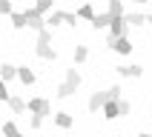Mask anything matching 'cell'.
Returning a JSON list of instances; mask_svg holds the SVG:
<instances>
[{"label":"cell","instance_id":"cell-25","mask_svg":"<svg viewBox=\"0 0 152 137\" xmlns=\"http://www.w3.org/2000/svg\"><path fill=\"white\" fill-rule=\"evenodd\" d=\"M9 97H12V94H9V89H6V83H3V80H0V103H9Z\"/></svg>","mask_w":152,"mask_h":137},{"label":"cell","instance_id":"cell-17","mask_svg":"<svg viewBox=\"0 0 152 137\" xmlns=\"http://www.w3.org/2000/svg\"><path fill=\"white\" fill-rule=\"evenodd\" d=\"M34 12H40V14L46 17L49 12H55V0H37V3H34Z\"/></svg>","mask_w":152,"mask_h":137},{"label":"cell","instance_id":"cell-18","mask_svg":"<svg viewBox=\"0 0 152 137\" xmlns=\"http://www.w3.org/2000/svg\"><path fill=\"white\" fill-rule=\"evenodd\" d=\"M106 12H109L112 17H118V14H126V12H124V3H121V0H109V9H106Z\"/></svg>","mask_w":152,"mask_h":137},{"label":"cell","instance_id":"cell-22","mask_svg":"<svg viewBox=\"0 0 152 137\" xmlns=\"http://www.w3.org/2000/svg\"><path fill=\"white\" fill-rule=\"evenodd\" d=\"M89 57V46H75V63H83Z\"/></svg>","mask_w":152,"mask_h":137},{"label":"cell","instance_id":"cell-8","mask_svg":"<svg viewBox=\"0 0 152 137\" xmlns=\"http://www.w3.org/2000/svg\"><path fill=\"white\" fill-rule=\"evenodd\" d=\"M15 77H17V66H12V63H3V66H0V80H3V83L15 80Z\"/></svg>","mask_w":152,"mask_h":137},{"label":"cell","instance_id":"cell-6","mask_svg":"<svg viewBox=\"0 0 152 137\" xmlns=\"http://www.w3.org/2000/svg\"><path fill=\"white\" fill-rule=\"evenodd\" d=\"M112 51H118V54H129L132 51V43H129V37H118V40L109 46Z\"/></svg>","mask_w":152,"mask_h":137},{"label":"cell","instance_id":"cell-19","mask_svg":"<svg viewBox=\"0 0 152 137\" xmlns=\"http://www.w3.org/2000/svg\"><path fill=\"white\" fill-rule=\"evenodd\" d=\"M77 17H83V20H92V17H95V9H92V3H83V6L77 9Z\"/></svg>","mask_w":152,"mask_h":137},{"label":"cell","instance_id":"cell-30","mask_svg":"<svg viewBox=\"0 0 152 137\" xmlns=\"http://www.w3.org/2000/svg\"><path fill=\"white\" fill-rule=\"evenodd\" d=\"M138 137H152V134H146V131H141V134H138Z\"/></svg>","mask_w":152,"mask_h":137},{"label":"cell","instance_id":"cell-12","mask_svg":"<svg viewBox=\"0 0 152 137\" xmlns=\"http://www.w3.org/2000/svg\"><path fill=\"white\" fill-rule=\"evenodd\" d=\"M109 23H112V14H109V12H101V14L92 17V26H95V29H106Z\"/></svg>","mask_w":152,"mask_h":137},{"label":"cell","instance_id":"cell-29","mask_svg":"<svg viewBox=\"0 0 152 137\" xmlns=\"http://www.w3.org/2000/svg\"><path fill=\"white\" fill-rule=\"evenodd\" d=\"M146 23H149V26H152V14H146Z\"/></svg>","mask_w":152,"mask_h":137},{"label":"cell","instance_id":"cell-11","mask_svg":"<svg viewBox=\"0 0 152 137\" xmlns=\"http://www.w3.org/2000/svg\"><path fill=\"white\" fill-rule=\"evenodd\" d=\"M124 20H126V26H146V14H141V12H129V14H124Z\"/></svg>","mask_w":152,"mask_h":137},{"label":"cell","instance_id":"cell-27","mask_svg":"<svg viewBox=\"0 0 152 137\" xmlns=\"http://www.w3.org/2000/svg\"><path fill=\"white\" fill-rule=\"evenodd\" d=\"M0 14H12V0H0Z\"/></svg>","mask_w":152,"mask_h":137},{"label":"cell","instance_id":"cell-3","mask_svg":"<svg viewBox=\"0 0 152 137\" xmlns=\"http://www.w3.org/2000/svg\"><path fill=\"white\" fill-rule=\"evenodd\" d=\"M106 100H109V92H95L92 97H89V111H101Z\"/></svg>","mask_w":152,"mask_h":137},{"label":"cell","instance_id":"cell-21","mask_svg":"<svg viewBox=\"0 0 152 137\" xmlns=\"http://www.w3.org/2000/svg\"><path fill=\"white\" fill-rule=\"evenodd\" d=\"M37 46H52V32H49V29L37 32Z\"/></svg>","mask_w":152,"mask_h":137},{"label":"cell","instance_id":"cell-24","mask_svg":"<svg viewBox=\"0 0 152 137\" xmlns=\"http://www.w3.org/2000/svg\"><path fill=\"white\" fill-rule=\"evenodd\" d=\"M118 109H121V114L126 117L129 111H132V106H129V100H124V97H121V100H118Z\"/></svg>","mask_w":152,"mask_h":137},{"label":"cell","instance_id":"cell-31","mask_svg":"<svg viewBox=\"0 0 152 137\" xmlns=\"http://www.w3.org/2000/svg\"><path fill=\"white\" fill-rule=\"evenodd\" d=\"M135 3H146V0H135Z\"/></svg>","mask_w":152,"mask_h":137},{"label":"cell","instance_id":"cell-20","mask_svg":"<svg viewBox=\"0 0 152 137\" xmlns=\"http://www.w3.org/2000/svg\"><path fill=\"white\" fill-rule=\"evenodd\" d=\"M9 20H12V26H15V29H26V17L20 14V12H12V14H9Z\"/></svg>","mask_w":152,"mask_h":137},{"label":"cell","instance_id":"cell-16","mask_svg":"<svg viewBox=\"0 0 152 137\" xmlns=\"http://www.w3.org/2000/svg\"><path fill=\"white\" fill-rule=\"evenodd\" d=\"M0 137H23V134L17 131V126L12 123V120H6V123H3V128H0Z\"/></svg>","mask_w":152,"mask_h":137},{"label":"cell","instance_id":"cell-26","mask_svg":"<svg viewBox=\"0 0 152 137\" xmlns=\"http://www.w3.org/2000/svg\"><path fill=\"white\" fill-rule=\"evenodd\" d=\"M63 23H69V26H77V14H72V12H63Z\"/></svg>","mask_w":152,"mask_h":137},{"label":"cell","instance_id":"cell-28","mask_svg":"<svg viewBox=\"0 0 152 137\" xmlns=\"http://www.w3.org/2000/svg\"><path fill=\"white\" fill-rule=\"evenodd\" d=\"M43 126V117H37V114H32V128H40Z\"/></svg>","mask_w":152,"mask_h":137},{"label":"cell","instance_id":"cell-1","mask_svg":"<svg viewBox=\"0 0 152 137\" xmlns=\"http://www.w3.org/2000/svg\"><path fill=\"white\" fill-rule=\"evenodd\" d=\"M26 109L32 111V114H37V117H46V114H52V103L46 97H32V100L26 103Z\"/></svg>","mask_w":152,"mask_h":137},{"label":"cell","instance_id":"cell-15","mask_svg":"<svg viewBox=\"0 0 152 137\" xmlns=\"http://www.w3.org/2000/svg\"><path fill=\"white\" fill-rule=\"evenodd\" d=\"M55 126H58V128H72V114L58 111V114H55Z\"/></svg>","mask_w":152,"mask_h":137},{"label":"cell","instance_id":"cell-10","mask_svg":"<svg viewBox=\"0 0 152 137\" xmlns=\"http://www.w3.org/2000/svg\"><path fill=\"white\" fill-rule=\"evenodd\" d=\"M115 71H118L121 77H141V74H144V68H141V66H118Z\"/></svg>","mask_w":152,"mask_h":137},{"label":"cell","instance_id":"cell-2","mask_svg":"<svg viewBox=\"0 0 152 137\" xmlns=\"http://www.w3.org/2000/svg\"><path fill=\"white\" fill-rule=\"evenodd\" d=\"M23 17H26V26H32L34 32H43V29H46V17H43L40 12H34V9H26Z\"/></svg>","mask_w":152,"mask_h":137},{"label":"cell","instance_id":"cell-13","mask_svg":"<svg viewBox=\"0 0 152 137\" xmlns=\"http://www.w3.org/2000/svg\"><path fill=\"white\" fill-rule=\"evenodd\" d=\"M63 23V9H55V12H49V14H46V26H52V29H55V26H60Z\"/></svg>","mask_w":152,"mask_h":137},{"label":"cell","instance_id":"cell-14","mask_svg":"<svg viewBox=\"0 0 152 137\" xmlns=\"http://www.w3.org/2000/svg\"><path fill=\"white\" fill-rule=\"evenodd\" d=\"M9 109L15 111V114H23L26 111V100H20L17 94H12V97H9Z\"/></svg>","mask_w":152,"mask_h":137},{"label":"cell","instance_id":"cell-23","mask_svg":"<svg viewBox=\"0 0 152 137\" xmlns=\"http://www.w3.org/2000/svg\"><path fill=\"white\" fill-rule=\"evenodd\" d=\"M106 92H109V100H121V92H124V89H121V86H109Z\"/></svg>","mask_w":152,"mask_h":137},{"label":"cell","instance_id":"cell-7","mask_svg":"<svg viewBox=\"0 0 152 137\" xmlns=\"http://www.w3.org/2000/svg\"><path fill=\"white\" fill-rule=\"evenodd\" d=\"M34 51H37V57H40V60H52V63L58 60V51L52 49V46H34Z\"/></svg>","mask_w":152,"mask_h":137},{"label":"cell","instance_id":"cell-4","mask_svg":"<svg viewBox=\"0 0 152 137\" xmlns=\"http://www.w3.org/2000/svg\"><path fill=\"white\" fill-rule=\"evenodd\" d=\"M103 117H106V120H118L121 117V109H118V100H106V103H103Z\"/></svg>","mask_w":152,"mask_h":137},{"label":"cell","instance_id":"cell-9","mask_svg":"<svg viewBox=\"0 0 152 137\" xmlns=\"http://www.w3.org/2000/svg\"><path fill=\"white\" fill-rule=\"evenodd\" d=\"M63 83L72 89V92H77V86H80V74H77V68H66V80Z\"/></svg>","mask_w":152,"mask_h":137},{"label":"cell","instance_id":"cell-5","mask_svg":"<svg viewBox=\"0 0 152 137\" xmlns=\"http://www.w3.org/2000/svg\"><path fill=\"white\" fill-rule=\"evenodd\" d=\"M17 80L23 86H34V71L29 66H17Z\"/></svg>","mask_w":152,"mask_h":137}]
</instances>
